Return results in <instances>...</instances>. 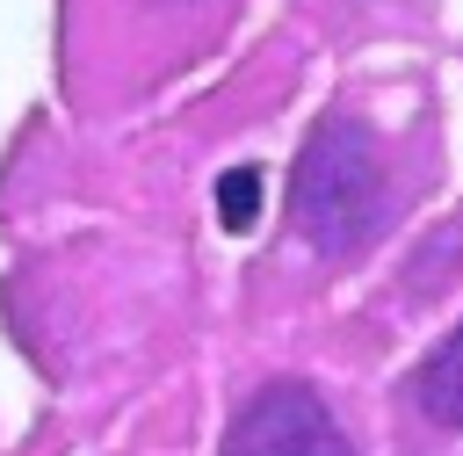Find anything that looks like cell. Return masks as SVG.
Instances as JSON below:
<instances>
[{
  "instance_id": "6da1fadb",
  "label": "cell",
  "mask_w": 463,
  "mask_h": 456,
  "mask_svg": "<svg viewBox=\"0 0 463 456\" xmlns=\"http://www.w3.org/2000/svg\"><path fill=\"white\" fill-rule=\"evenodd\" d=\"M246 0H58V65L87 109L152 94L210 58Z\"/></svg>"
},
{
  "instance_id": "277c9868",
  "label": "cell",
  "mask_w": 463,
  "mask_h": 456,
  "mask_svg": "<svg viewBox=\"0 0 463 456\" xmlns=\"http://www.w3.org/2000/svg\"><path fill=\"white\" fill-rule=\"evenodd\" d=\"M412 405L441 427H463V326H449L427 347V362L412 369Z\"/></svg>"
},
{
  "instance_id": "7a4b0ae2",
  "label": "cell",
  "mask_w": 463,
  "mask_h": 456,
  "mask_svg": "<svg viewBox=\"0 0 463 456\" xmlns=\"http://www.w3.org/2000/svg\"><path fill=\"white\" fill-rule=\"evenodd\" d=\"M383 152H391L383 130L354 101H333L311 123V138L289 166V224L304 232V246L340 261L376 239V224L391 217V159Z\"/></svg>"
},
{
  "instance_id": "3957f363",
  "label": "cell",
  "mask_w": 463,
  "mask_h": 456,
  "mask_svg": "<svg viewBox=\"0 0 463 456\" xmlns=\"http://www.w3.org/2000/svg\"><path fill=\"white\" fill-rule=\"evenodd\" d=\"M224 456H354V449H347L333 405L304 376H275L224 427Z\"/></svg>"
},
{
  "instance_id": "5b68a950",
  "label": "cell",
  "mask_w": 463,
  "mask_h": 456,
  "mask_svg": "<svg viewBox=\"0 0 463 456\" xmlns=\"http://www.w3.org/2000/svg\"><path fill=\"white\" fill-rule=\"evenodd\" d=\"M311 7L318 22H340V29H412L434 14V0H297Z\"/></svg>"
},
{
  "instance_id": "8992f818",
  "label": "cell",
  "mask_w": 463,
  "mask_h": 456,
  "mask_svg": "<svg viewBox=\"0 0 463 456\" xmlns=\"http://www.w3.org/2000/svg\"><path fill=\"white\" fill-rule=\"evenodd\" d=\"M253 188H260V174L246 166V174H224V188H217V217L232 224V232H246L253 224Z\"/></svg>"
}]
</instances>
